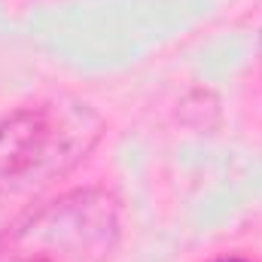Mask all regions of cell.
Here are the masks:
<instances>
[{
    "mask_svg": "<svg viewBox=\"0 0 262 262\" xmlns=\"http://www.w3.org/2000/svg\"><path fill=\"white\" fill-rule=\"evenodd\" d=\"M104 137L101 113L79 98H49L0 119V198L61 180Z\"/></svg>",
    "mask_w": 262,
    "mask_h": 262,
    "instance_id": "obj_1",
    "label": "cell"
},
{
    "mask_svg": "<svg viewBox=\"0 0 262 262\" xmlns=\"http://www.w3.org/2000/svg\"><path fill=\"white\" fill-rule=\"evenodd\" d=\"M122 241V201L82 186L31 210L0 235V262H110Z\"/></svg>",
    "mask_w": 262,
    "mask_h": 262,
    "instance_id": "obj_2",
    "label": "cell"
},
{
    "mask_svg": "<svg viewBox=\"0 0 262 262\" xmlns=\"http://www.w3.org/2000/svg\"><path fill=\"white\" fill-rule=\"evenodd\" d=\"M180 119L195 131H210L220 122V98H216V92H210L204 85L189 89L183 95V101H180Z\"/></svg>",
    "mask_w": 262,
    "mask_h": 262,
    "instance_id": "obj_3",
    "label": "cell"
},
{
    "mask_svg": "<svg viewBox=\"0 0 262 262\" xmlns=\"http://www.w3.org/2000/svg\"><path fill=\"white\" fill-rule=\"evenodd\" d=\"M216 262H247V259H238V256H229V259H216Z\"/></svg>",
    "mask_w": 262,
    "mask_h": 262,
    "instance_id": "obj_4",
    "label": "cell"
},
{
    "mask_svg": "<svg viewBox=\"0 0 262 262\" xmlns=\"http://www.w3.org/2000/svg\"><path fill=\"white\" fill-rule=\"evenodd\" d=\"M259 61H262V34H259Z\"/></svg>",
    "mask_w": 262,
    "mask_h": 262,
    "instance_id": "obj_5",
    "label": "cell"
}]
</instances>
